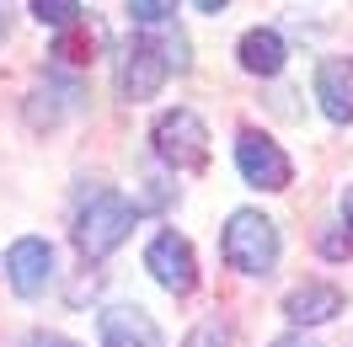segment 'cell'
<instances>
[{"label":"cell","mask_w":353,"mask_h":347,"mask_svg":"<svg viewBox=\"0 0 353 347\" xmlns=\"http://www.w3.org/2000/svg\"><path fill=\"white\" fill-rule=\"evenodd\" d=\"M279 347H310V342H279Z\"/></svg>","instance_id":"cell-19"},{"label":"cell","mask_w":353,"mask_h":347,"mask_svg":"<svg viewBox=\"0 0 353 347\" xmlns=\"http://www.w3.org/2000/svg\"><path fill=\"white\" fill-rule=\"evenodd\" d=\"M172 70H166V54H161V43H129L123 48V59H118V96L123 102H145V96H155L161 91V81H166Z\"/></svg>","instance_id":"cell-5"},{"label":"cell","mask_w":353,"mask_h":347,"mask_svg":"<svg viewBox=\"0 0 353 347\" xmlns=\"http://www.w3.org/2000/svg\"><path fill=\"white\" fill-rule=\"evenodd\" d=\"M150 139H155V155L166 166H176V171H199L203 160H209V129H203L199 112H188V107L161 112Z\"/></svg>","instance_id":"cell-3"},{"label":"cell","mask_w":353,"mask_h":347,"mask_svg":"<svg viewBox=\"0 0 353 347\" xmlns=\"http://www.w3.org/2000/svg\"><path fill=\"white\" fill-rule=\"evenodd\" d=\"M348 246L353 240H343L337 230H321V251H327V257H348Z\"/></svg>","instance_id":"cell-15"},{"label":"cell","mask_w":353,"mask_h":347,"mask_svg":"<svg viewBox=\"0 0 353 347\" xmlns=\"http://www.w3.org/2000/svg\"><path fill=\"white\" fill-rule=\"evenodd\" d=\"M343 214L353 219V187H348V193H343Z\"/></svg>","instance_id":"cell-17"},{"label":"cell","mask_w":353,"mask_h":347,"mask_svg":"<svg viewBox=\"0 0 353 347\" xmlns=\"http://www.w3.org/2000/svg\"><path fill=\"white\" fill-rule=\"evenodd\" d=\"M316 102L332 123H353V59H321L316 65Z\"/></svg>","instance_id":"cell-9"},{"label":"cell","mask_w":353,"mask_h":347,"mask_svg":"<svg viewBox=\"0 0 353 347\" xmlns=\"http://www.w3.org/2000/svg\"><path fill=\"white\" fill-rule=\"evenodd\" d=\"M32 17H38L43 27H75L81 22V6H75V0H38Z\"/></svg>","instance_id":"cell-12"},{"label":"cell","mask_w":353,"mask_h":347,"mask_svg":"<svg viewBox=\"0 0 353 347\" xmlns=\"http://www.w3.org/2000/svg\"><path fill=\"white\" fill-rule=\"evenodd\" d=\"M6 22H11V11H6V6H0V32H6Z\"/></svg>","instance_id":"cell-18"},{"label":"cell","mask_w":353,"mask_h":347,"mask_svg":"<svg viewBox=\"0 0 353 347\" xmlns=\"http://www.w3.org/2000/svg\"><path fill=\"white\" fill-rule=\"evenodd\" d=\"M6 278H11V288L27 294V299L43 294L48 278H54V246L38 240V235H22L11 251H6Z\"/></svg>","instance_id":"cell-7"},{"label":"cell","mask_w":353,"mask_h":347,"mask_svg":"<svg viewBox=\"0 0 353 347\" xmlns=\"http://www.w3.org/2000/svg\"><path fill=\"white\" fill-rule=\"evenodd\" d=\"M134 219H139V209H134L123 193H97L86 209H81L75 240H81L86 257H108L112 246H123V235L134 230Z\"/></svg>","instance_id":"cell-2"},{"label":"cell","mask_w":353,"mask_h":347,"mask_svg":"<svg viewBox=\"0 0 353 347\" xmlns=\"http://www.w3.org/2000/svg\"><path fill=\"white\" fill-rule=\"evenodd\" d=\"M166 17H176L172 0H129V22H139V27H161Z\"/></svg>","instance_id":"cell-13"},{"label":"cell","mask_w":353,"mask_h":347,"mask_svg":"<svg viewBox=\"0 0 353 347\" xmlns=\"http://www.w3.org/2000/svg\"><path fill=\"white\" fill-rule=\"evenodd\" d=\"M236 166H241V176L252 182V187H268V193H279V187H289V155L268 139V134L246 129L241 139H236Z\"/></svg>","instance_id":"cell-4"},{"label":"cell","mask_w":353,"mask_h":347,"mask_svg":"<svg viewBox=\"0 0 353 347\" xmlns=\"http://www.w3.org/2000/svg\"><path fill=\"white\" fill-rule=\"evenodd\" d=\"M102 347H161V326L139 304H112L102 310Z\"/></svg>","instance_id":"cell-8"},{"label":"cell","mask_w":353,"mask_h":347,"mask_svg":"<svg viewBox=\"0 0 353 347\" xmlns=\"http://www.w3.org/2000/svg\"><path fill=\"white\" fill-rule=\"evenodd\" d=\"M225 262H230L236 273L268 278L273 262H279V230H273V219H263L257 209L230 214V224H225Z\"/></svg>","instance_id":"cell-1"},{"label":"cell","mask_w":353,"mask_h":347,"mask_svg":"<svg viewBox=\"0 0 353 347\" xmlns=\"http://www.w3.org/2000/svg\"><path fill=\"white\" fill-rule=\"evenodd\" d=\"M182 347H230V326H225V321H203Z\"/></svg>","instance_id":"cell-14"},{"label":"cell","mask_w":353,"mask_h":347,"mask_svg":"<svg viewBox=\"0 0 353 347\" xmlns=\"http://www.w3.org/2000/svg\"><path fill=\"white\" fill-rule=\"evenodd\" d=\"M27 347H75V342H70V337H48V331H38Z\"/></svg>","instance_id":"cell-16"},{"label":"cell","mask_w":353,"mask_h":347,"mask_svg":"<svg viewBox=\"0 0 353 347\" xmlns=\"http://www.w3.org/2000/svg\"><path fill=\"white\" fill-rule=\"evenodd\" d=\"M145 267L155 273V283L166 288V294H188L193 283H199V262H193V246L166 230V235L150 240V251H145Z\"/></svg>","instance_id":"cell-6"},{"label":"cell","mask_w":353,"mask_h":347,"mask_svg":"<svg viewBox=\"0 0 353 347\" xmlns=\"http://www.w3.org/2000/svg\"><path fill=\"white\" fill-rule=\"evenodd\" d=\"M284 315L294 326H321L332 315H343V288L337 283H305V288H294L284 299Z\"/></svg>","instance_id":"cell-10"},{"label":"cell","mask_w":353,"mask_h":347,"mask_svg":"<svg viewBox=\"0 0 353 347\" xmlns=\"http://www.w3.org/2000/svg\"><path fill=\"white\" fill-rule=\"evenodd\" d=\"M241 65L252 70V75H279V70H284V38L268 32V27H252L241 38Z\"/></svg>","instance_id":"cell-11"}]
</instances>
